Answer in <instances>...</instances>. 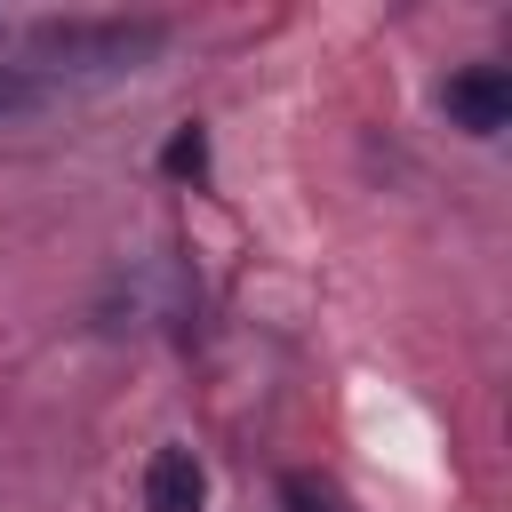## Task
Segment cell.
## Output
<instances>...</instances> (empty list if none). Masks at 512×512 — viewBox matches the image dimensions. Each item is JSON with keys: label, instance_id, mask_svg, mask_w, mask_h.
Here are the masks:
<instances>
[{"label": "cell", "instance_id": "cell-1", "mask_svg": "<svg viewBox=\"0 0 512 512\" xmlns=\"http://www.w3.org/2000/svg\"><path fill=\"white\" fill-rule=\"evenodd\" d=\"M160 40H168V24H128V16H64V24H40V32H32V48H40L48 64H96V72L136 64V56H152Z\"/></svg>", "mask_w": 512, "mask_h": 512}, {"label": "cell", "instance_id": "cell-2", "mask_svg": "<svg viewBox=\"0 0 512 512\" xmlns=\"http://www.w3.org/2000/svg\"><path fill=\"white\" fill-rule=\"evenodd\" d=\"M440 104L464 136H504L512 128V72L504 64H464V72H448Z\"/></svg>", "mask_w": 512, "mask_h": 512}, {"label": "cell", "instance_id": "cell-3", "mask_svg": "<svg viewBox=\"0 0 512 512\" xmlns=\"http://www.w3.org/2000/svg\"><path fill=\"white\" fill-rule=\"evenodd\" d=\"M208 504V472L192 448H160L144 464V512H200Z\"/></svg>", "mask_w": 512, "mask_h": 512}, {"label": "cell", "instance_id": "cell-4", "mask_svg": "<svg viewBox=\"0 0 512 512\" xmlns=\"http://www.w3.org/2000/svg\"><path fill=\"white\" fill-rule=\"evenodd\" d=\"M280 504L288 512H344L336 480H320V472H280Z\"/></svg>", "mask_w": 512, "mask_h": 512}, {"label": "cell", "instance_id": "cell-5", "mask_svg": "<svg viewBox=\"0 0 512 512\" xmlns=\"http://www.w3.org/2000/svg\"><path fill=\"white\" fill-rule=\"evenodd\" d=\"M48 104V80H32L24 64H0V120H24Z\"/></svg>", "mask_w": 512, "mask_h": 512}, {"label": "cell", "instance_id": "cell-6", "mask_svg": "<svg viewBox=\"0 0 512 512\" xmlns=\"http://www.w3.org/2000/svg\"><path fill=\"white\" fill-rule=\"evenodd\" d=\"M160 168H168V176H200V168H208V136H200V128H176L168 152H160Z\"/></svg>", "mask_w": 512, "mask_h": 512}]
</instances>
